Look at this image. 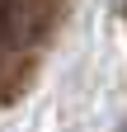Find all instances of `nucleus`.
<instances>
[{"instance_id": "obj_1", "label": "nucleus", "mask_w": 127, "mask_h": 132, "mask_svg": "<svg viewBox=\"0 0 127 132\" xmlns=\"http://www.w3.org/2000/svg\"><path fill=\"white\" fill-rule=\"evenodd\" d=\"M14 19H19V5L14 0H0V47L14 38Z\"/></svg>"}]
</instances>
